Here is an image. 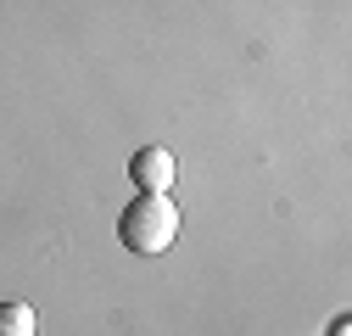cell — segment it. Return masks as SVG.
<instances>
[{
	"instance_id": "3",
	"label": "cell",
	"mask_w": 352,
	"mask_h": 336,
	"mask_svg": "<svg viewBox=\"0 0 352 336\" xmlns=\"http://www.w3.org/2000/svg\"><path fill=\"white\" fill-rule=\"evenodd\" d=\"M39 319H34V303H0V336H34Z\"/></svg>"
},
{
	"instance_id": "4",
	"label": "cell",
	"mask_w": 352,
	"mask_h": 336,
	"mask_svg": "<svg viewBox=\"0 0 352 336\" xmlns=\"http://www.w3.org/2000/svg\"><path fill=\"white\" fill-rule=\"evenodd\" d=\"M330 336H352V330H346V319H341V325H336V330H330Z\"/></svg>"
},
{
	"instance_id": "2",
	"label": "cell",
	"mask_w": 352,
	"mask_h": 336,
	"mask_svg": "<svg viewBox=\"0 0 352 336\" xmlns=\"http://www.w3.org/2000/svg\"><path fill=\"white\" fill-rule=\"evenodd\" d=\"M173 157L162 146H140L135 157H129V180H135V191H151V196H168L173 191Z\"/></svg>"
},
{
	"instance_id": "1",
	"label": "cell",
	"mask_w": 352,
	"mask_h": 336,
	"mask_svg": "<svg viewBox=\"0 0 352 336\" xmlns=\"http://www.w3.org/2000/svg\"><path fill=\"white\" fill-rule=\"evenodd\" d=\"M118 241L135 252V258H162V252L179 241V207H173L168 196L140 191L123 207V219H118Z\"/></svg>"
}]
</instances>
